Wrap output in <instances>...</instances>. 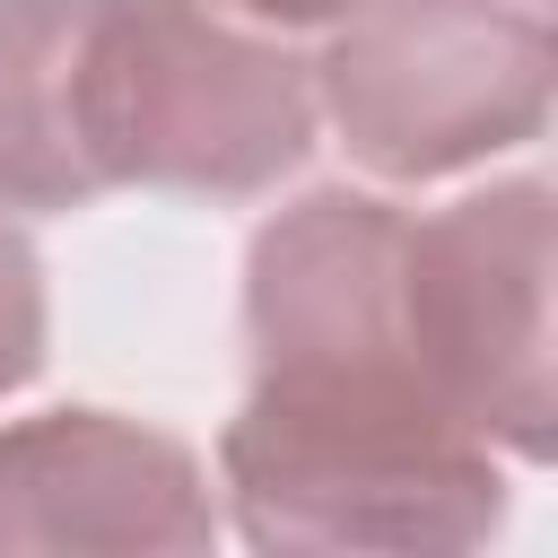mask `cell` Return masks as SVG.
I'll use <instances>...</instances> for the list:
<instances>
[{"label":"cell","mask_w":558,"mask_h":558,"mask_svg":"<svg viewBox=\"0 0 558 558\" xmlns=\"http://www.w3.org/2000/svg\"><path fill=\"white\" fill-rule=\"evenodd\" d=\"M87 0H0V209H87L105 192L78 140Z\"/></svg>","instance_id":"7"},{"label":"cell","mask_w":558,"mask_h":558,"mask_svg":"<svg viewBox=\"0 0 558 558\" xmlns=\"http://www.w3.org/2000/svg\"><path fill=\"white\" fill-rule=\"evenodd\" d=\"M235 17H253V26H279V35H296V26H331L340 9H357V0H227Z\"/></svg>","instance_id":"9"},{"label":"cell","mask_w":558,"mask_h":558,"mask_svg":"<svg viewBox=\"0 0 558 558\" xmlns=\"http://www.w3.org/2000/svg\"><path fill=\"white\" fill-rule=\"evenodd\" d=\"M314 61L227 0H87L78 140L113 183L262 201L314 157Z\"/></svg>","instance_id":"2"},{"label":"cell","mask_w":558,"mask_h":558,"mask_svg":"<svg viewBox=\"0 0 558 558\" xmlns=\"http://www.w3.org/2000/svg\"><path fill=\"white\" fill-rule=\"evenodd\" d=\"M44 331H52V296H44V262L26 244V227L0 209V401L35 384L44 366Z\"/></svg>","instance_id":"8"},{"label":"cell","mask_w":558,"mask_h":558,"mask_svg":"<svg viewBox=\"0 0 558 558\" xmlns=\"http://www.w3.org/2000/svg\"><path fill=\"white\" fill-rule=\"evenodd\" d=\"M410 209L357 183H314L244 244V357L262 366H410L401 340Z\"/></svg>","instance_id":"6"},{"label":"cell","mask_w":558,"mask_h":558,"mask_svg":"<svg viewBox=\"0 0 558 558\" xmlns=\"http://www.w3.org/2000/svg\"><path fill=\"white\" fill-rule=\"evenodd\" d=\"M558 192L549 174H506L462 192L401 235V340L445 410H462L514 462L558 453Z\"/></svg>","instance_id":"4"},{"label":"cell","mask_w":558,"mask_h":558,"mask_svg":"<svg viewBox=\"0 0 558 558\" xmlns=\"http://www.w3.org/2000/svg\"><path fill=\"white\" fill-rule=\"evenodd\" d=\"M201 558L218 549L209 471L183 436L61 401L0 427V558Z\"/></svg>","instance_id":"5"},{"label":"cell","mask_w":558,"mask_h":558,"mask_svg":"<svg viewBox=\"0 0 558 558\" xmlns=\"http://www.w3.org/2000/svg\"><path fill=\"white\" fill-rule=\"evenodd\" d=\"M541 0H357L314 52V105L384 183H445L549 131Z\"/></svg>","instance_id":"3"},{"label":"cell","mask_w":558,"mask_h":558,"mask_svg":"<svg viewBox=\"0 0 558 558\" xmlns=\"http://www.w3.org/2000/svg\"><path fill=\"white\" fill-rule=\"evenodd\" d=\"M218 480L262 558H462L506 532L488 436L418 366H262Z\"/></svg>","instance_id":"1"}]
</instances>
